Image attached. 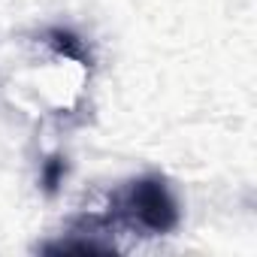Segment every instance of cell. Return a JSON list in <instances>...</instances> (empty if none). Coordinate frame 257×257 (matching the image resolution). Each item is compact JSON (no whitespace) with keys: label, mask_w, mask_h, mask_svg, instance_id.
I'll return each mask as SVG.
<instances>
[{"label":"cell","mask_w":257,"mask_h":257,"mask_svg":"<svg viewBox=\"0 0 257 257\" xmlns=\"http://www.w3.org/2000/svg\"><path fill=\"white\" fill-rule=\"evenodd\" d=\"M115 230H131L143 236H161L179 227V200L170 191L164 176H140L124 182L109 197L103 212Z\"/></svg>","instance_id":"1"},{"label":"cell","mask_w":257,"mask_h":257,"mask_svg":"<svg viewBox=\"0 0 257 257\" xmlns=\"http://www.w3.org/2000/svg\"><path fill=\"white\" fill-rule=\"evenodd\" d=\"M115 227L109 224L106 215H79L70 230L58 239L43 245V251H91V254H106L115 251V239H112Z\"/></svg>","instance_id":"2"},{"label":"cell","mask_w":257,"mask_h":257,"mask_svg":"<svg viewBox=\"0 0 257 257\" xmlns=\"http://www.w3.org/2000/svg\"><path fill=\"white\" fill-rule=\"evenodd\" d=\"M46 46L55 52V55H61V58H70V61H76L79 67H85V70H91V55H88V49H85V40H79L73 31H64V28H52V31H46Z\"/></svg>","instance_id":"3"},{"label":"cell","mask_w":257,"mask_h":257,"mask_svg":"<svg viewBox=\"0 0 257 257\" xmlns=\"http://www.w3.org/2000/svg\"><path fill=\"white\" fill-rule=\"evenodd\" d=\"M64 176H67V164H64V158H49L46 164H43V176H40V182H43V188H46V194H55L58 188H61V182H64Z\"/></svg>","instance_id":"4"}]
</instances>
